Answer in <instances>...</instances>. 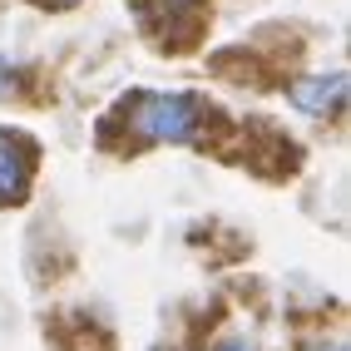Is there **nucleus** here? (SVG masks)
<instances>
[{"label": "nucleus", "instance_id": "3", "mask_svg": "<svg viewBox=\"0 0 351 351\" xmlns=\"http://www.w3.org/2000/svg\"><path fill=\"white\" fill-rule=\"evenodd\" d=\"M341 99H346V80H341V75H317V80H307V84L292 89V104L307 109V114L341 109Z\"/></svg>", "mask_w": 351, "mask_h": 351}, {"label": "nucleus", "instance_id": "2", "mask_svg": "<svg viewBox=\"0 0 351 351\" xmlns=\"http://www.w3.org/2000/svg\"><path fill=\"white\" fill-rule=\"evenodd\" d=\"M30 183H35V144L15 129H0V208L25 203Z\"/></svg>", "mask_w": 351, "mask_h": 351}, {"label": "nucleus", "instance_id": "1", "mask_svg": "<svg viewBox=\"0 0 351 351\" xmlns=\"http://www.w3.org/2000/svg\"><path fill=\"white\" fill-rule=\"evenodd\" d=\"M134 144H198L208 124L218 119V109L198 95H134L124 104Z\"/></svg>", "mask_w": 351, "mask_h": 351}, {"label": "nucleus", "instance_id": "5", "mask_svg": "<svg viewBox=\"0 0 351 351\" xmlns=\"http://www.w3.org/2000/svg\"><path fill=\"white\" fill-rule=\"evenodd\" d=\"M35 5H55V10H69V5H80V0H35Z\"/></svg>", "mask_w": 351, "mask_h": 351}, {"label": "nucleus", "instance_id": "4", "mask_svg": "<svg viewBox=\"0 0 351 351\" xmlns=\"http://www.w3.org/2000/svg\"><path fill=\"white\" fill-rule=\"evenodd\" d=\"M213 351H257V346H252L247 337H228V341H218Z\"/></svg>", "mask_w": 351, "mask_h": 351}]
</instances>
